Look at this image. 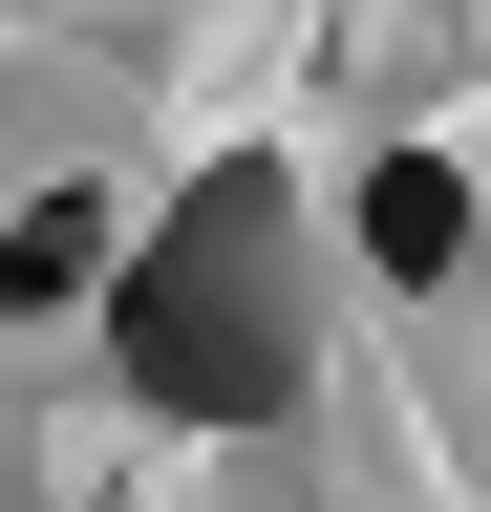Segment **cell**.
<instances>
[{
  "instance_id": "1",
  "label": "cell",
  "mask_w": 491,
  "mask_h": 512,
  "mask_svg": "<svg viewBox=\"0 0 491 512\" xmlns=\"http://www.w3.org/2000/svg\"><path fill=\"white\" fill-rule=\"evenodd\" d=\"M107 342H129V384L193 406V427L299 406V278H278V171H257V150L193 171L171 256H107Z\"/></svg>"
},
{
  "instance_id": "2",
  "label": "cell",
  "mask_w": 491,
  "mask_h": 512,
  "mask_svg": "<svg viewBox=\"0 0 491 512\" xmlns=\"http://www.w3.org/2000/svg\"><path fill=\"white\" fill-rule=\"evenodd\" d=\"M363 256L427 299V278L470 256V171H449V150H385V171H363Z\"/></svg>"
},
{
  "instance_id": "3",
  "label": "cell",
  "mask_w": 491,
  "mask_h": 512,
  "mask_svg": "<svg viewBox=\"0 0 491 512\" xmlns=\"http://www.w3.org/2000/svg\"><path fill=\"white\" fill-rule=\"evenodd\" d=\"M107 256H129V235H107V192H22V235H0V320H65Z\"/></svg>"
}]
</instances>
